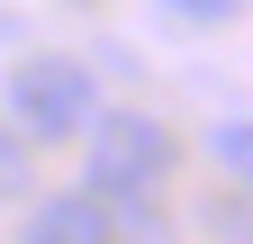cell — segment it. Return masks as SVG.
<instances>
[{
    "label": "cell",
    "instance_id": "1",
    "mask_svg": "<svg viewBox=\"0 0 253 244\" xmlns=\"http://www.w3.org/2000/svg\"><path fill=\"white\" fill-rule=\"evenodd\" d=\"M0 109H9V127L27 145H63V136H90L100 81H90V64H73V54H18L9 81H0Z\"/></svg>",
    "mask_w": 253,
    "mask_h": 244
},
{
    "label": "cell",
    "instance_id": "2",
    "mask_svg": "<svg viewBox=\"0 0 253 244\" xmlns=\"http://www.w3.org/2000/svg\"><path fill=\"white\" fill-rule=\"evenodd\" d=\"M172 163H181V145L154 109H100L90 136H82V181L90 190H163Z\"/></svg>",
    "mask_w": 253,
    "mask_h": 244
},
{
    "label": "cell",
    "instance_id": "3",
    "mask_svg": "<svg viewBox=\"0 0 253 244\" xmlns=\"http://www.w3.org/2000/svg\"><path fill=\"white\" fill-rule=\"evenodd\" d=\"M18 244H118V217H109V190H54L27 208V235Z\"/></svg>",
    "mask_w": 253,
    "mask_h": 244
},
{
    "label": "cell",
    "instance_id": "4",
    "mask_svg": "<svg viewBox=\"0 0 253 244\" xmlns=\"http://www.w3.org/2000/svg\"><path fill=\"white\" fill-rule=\"evenodd\" d=\"M208 163H217V172H235L244 190H253V118H226V127H208Z\"/></svg>",
    "mask_w": 253,
    "mask_h": 244
},
{
    "label": "cell",
    "instance_id": "5",
    "mask_svg": "<svg viewBox=\"0 0 253 244\" xmlns=\"http://www.w3.org/2000/svg\"><path fill=\"white\" fill-rule=\"evenodd\" d=\"M0 199H27V136L9 127V109H0Z\"/></svg>",
    "mask_w": 253,
    "mask_h": 244
},
{
    "label": "cell",
    "instance_id": "6",
    "mask_svg": "<svg viewBox=\"0 0 253 244\" xmlns=\"http://www.w3.org/2000/svg\"><path fill=\"white\" fill-rule=\"evenodd\" d=\"M163 18H181V27H217V18H235V0H163Z\"/></svg>",
    "mask_w": 253,
    "mask_h": 244
}]
</instances>
